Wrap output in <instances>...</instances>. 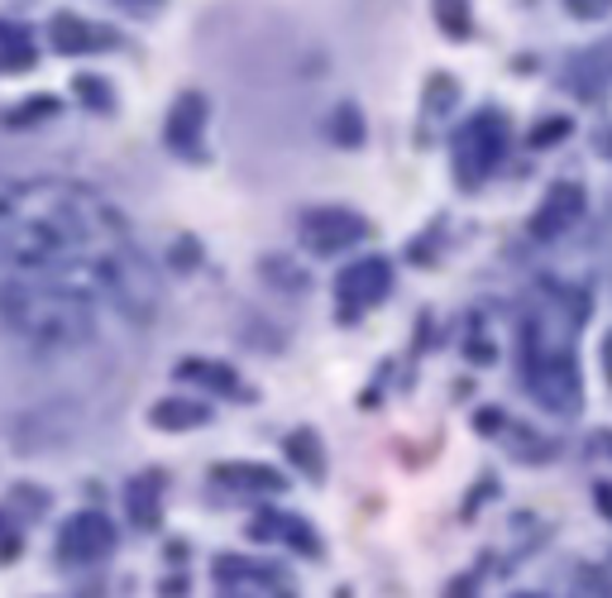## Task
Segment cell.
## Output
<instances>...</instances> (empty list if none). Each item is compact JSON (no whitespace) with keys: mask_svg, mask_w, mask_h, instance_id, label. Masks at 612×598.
Masks as SVG:
<instances>
[{"mask_svg":"<svg viewBox=\"0 0 612 598\" xmlns=\"http://www.w3.org/2000/svg\"><path fill=\"white\" fill-rule=\"evenodd\" d=\"M0 321L10 335H20L29 350H77L96 335V311L91 297L72 292V287L29 278H0Z\"/></svg>","mask_w":612,"mask_h":598,"instance_id":"1","label":"cell"},{"mask_svg":"<svg viewBox=\"0 0 612 598\" xmlns=\"http://www.w3.org/2000/svg\"><path fill=\"white\" fill-rule=\"evenodd\" d=\"M526 388L536 393V402L555 416H574L584 407V383L579 364L570 350H546L541 335L526 326Z\"/></svg>","mask_w":612,"mask_h":598,"instance_id":"2","label":"cell"},{"mask_svg":"<svg viewBox=\"0 0 612 598\" xmlns=\"http://www.w3.org/2000/svg\"><path fill=\"white\" fill-rule=\"evenodd\" d=\"M502 149H508V120L502 111H478L460 125V135H454V183L464 191H478L494 177V167L502 159Z\"/></svg>","mask_w":612,"mask_h":598,"instance_id":"3","label":"cell"},{"mask_svg":"<svg viewBox=\"0 0 612 598\" xmlns=\"http://www.w3.org/2000/svg\"><path fill=\"white\" fill-rule=\"evenodd\" d=\"M392 292V263L388 259H359L340 273L335 297H340V321H359L369 307H378Z\"/></svg>","mask_w":612,"mask_h":598,"instance_id":"4","label":"cell"},{"mask_svg":"<svg viewBox=\"0 0 612 598\" xmlns=\"http://www.w3.org/2000/svg\"><path fill=\"white\" fill-rule=\"evenodd\" d=\"M302 239L311 254H340L350 245H364L369 239V221L350 207H316L302 215Z\"/></svg>","mask_w":612,"mask_h":598,"instance_id":"5","label":"cell"},{"mask_svg":"<svg viewBox=\"0 0 612 598\" xmlns=\"http://www.w3.org/2000/svg\"><path fill=\"white\" fill-rule=\"evenodd\" d=\"M115 550V526L105 512H77L58 532V560L63 565H96Z\"/></svg>","mask_w":612,"mask_h":598,"instance_id":"6","label":"cell"},{"mask_svg":"<svg viewBox=\"0 0 612 598\" xmlns=\"http://www.w3.org/2000/svg\"><path fill=\"white\" fill-rule=\"evenodd\" d=\"M207 115H211V105H207V96L201 91H183L173 101V111H167V129H163V139H167V149L173 153H183V159H207Z\"/></svg>","mask_w":612,"mask_h":598,"instance_id":"7","label":"cell"},{"mask_svg":"<svg viewBox=\"0 0 612 598\" xmlns=\"http://www.w3.org/2000/svg\"><path fill=\"white\" fill-rule=\"evenodd\" d=\"M221 594H292V580L273 565H259L249 556H221L211 565Z\"/></svg>","mask_w":612,"mask_h":598,"instance_id":"8","label":"cell"},{"mask_svg":"<svg viewBox=\"0 0 612 598\" xmlns=\"http://www.w3.org/2000/svg\"><path fill=\"white\" fill-rule=\"evenodd\" d=\"M584 215V187L579 183H555L546 191V201L536 207L532 215V239H541V245H550V239H560L565 231H574V221Z\"/></svg>","mask_w":612,"mask_h":598,"instance_id":"9","label":"cell"},{"mask_svg":"<svg viewBox=\"0 0 612 598\" xmlns=\"http://www.w3.org/2000/svg\"><path fill=\"white\" fill-rule=\"evenodd\" d=\"M560 82L579 91L584 101L603 96V87L612 82V39L594 43V48H584V53H574V58H570V67H565V77H560Z\"/></svg>","mask_w":612,"mask_h":598,"instance_id":"10","label":"cell"},{"mask_svg":"<svg viewBox=\"0 0 612 598\" xmlns=\"http://www.w3.org/2000/svg\"><path fill=\"white\" fill-rule=\"evenodd\" d=\"M215 484H225L230 494H254V498H273L287 488V474H278L273 464H249V460H230L215 464Z\"/></svg>","mask_w":612,"mask_h":598,"instance_id":"11","label":"cell"},{"mask_svg":"<svg viewBox=\"0 0 612 598\" xmlns=\"http://www.w3.org/2000/svg\"><path fill=\"white\" fill-rule=\"evenodd\" d=\"M48 39H53L58 53L82 58V53H96V48L115 43V34H111V29H96V24H87L82 15L63 10V15H53V24H48Z\"/></svg>","mask_w":612,"mask_h":598,"instance_id":"12","label":"cell"},{"mask_svg":"<svg viewBox=\"0 0 612 598\" xmlns=\"http://www.w3.org/2000/svg\"><path fill=\"white\" fill-rule=\"evenodd\" d=\"M125 512L139 532H153L163 522V474L149 470V474H135L125 484Z\"/></svg>","mask_w":612,"mask_h":598,"instance_id":"13","label":"cell"},{"mask_svg":"<svg viewBox=\"0 0 612 598\" xmlns=\"http://www.w3.org/2000/svg\"><path fill=\"white\" fill-rule=\"evenodd\" d=\"M249 536L254 541H292L307 556H321V536L302 518H292V512H263V518L249 522Z\"/></svg>","mask_w":612,"mask_h":598,"instance_id":"14","label":"cell"},{"mask_svg":"<svg viewBox=\"0 0 612 598\" xmlns=\"http://www.w3.org/2000/svg\"><path fill=\"white\" fill-rule=\"evenodd\" d=\"M149 422L159 431H191V426L211 422V407L197 402V398H163V402H153Z\"/></svg>","mask_w":612,"mask_h":598,"instance_id":"15","label":"cell"},{"mask_svg":"<svg viewBox=\"0 0 612 598\" xmlns=\"http://www.w3.org/2000/svg\"><path fill=\"white\" fill-rule=\"evenodd\" d=\"M177 378L183 383H197L207 393H239V378L230 364H215V359H183L177 364Z\"/></svg>","mask_w":612,"mask_h":598,"instance_id":"16","label":"cell"},{"mask_svg":"<svg viewBox=\"0 0 612 598\" xmlns=\"http://www.w3.org/2000/svg\"><path fill=\"white\" fill-rule=\"evenodd\" d=\"M287 460H292L302 474L316 478V484L326 478V450H321L316 431H292V436H287Z\"/></svg>","mask_w":612,"mask_h":598,"instance_id":"17","label":"cell"},{"mask_svg":"<svg viewBox=\"0 0 612 598\" xmlns=\"http://www.w3.org/2000/svg\"><path fill=\"white\" fill-rule=\"evenodd\" d=\"M34 67V43L20 24H5L0 20V72H24Z\"/></svg>","mask_w":612,"mask_h":598,"instance_id":"18","label":"cell"},{"mask_svg":"<svg viewBox=\"0 0 612 598\" xmlns=\"http://www.w3.org/2000/svg\"><path fill=\"white\" fill-rule=\"evenodd\" d=\"M330 139L345 144V149H359V144H364V115H359L354 101L335 105V115H330Z\"/></svg>","mask_w":612,"mask_h":598,"instance_id":"19","label":"cell"},{"mask_svg":"<svg viewBox=\"0 0 612 598\" xmlns=\"http://www.w3.org/2000/svg\"><path fill=\"white\" fill-rule=\"evenodd\" d=\"M436 24L446 29V39H470L474 20H470V0H436Z\"/></svg>","mask_w":612,"mask_h":598,"instance_id":"20","label":"cell"},{"mask_svg":"<svg viewBox=\"0 0 612 598\" xmlns=\"http://www.w3.org/2000/svg\"><path fill=\"white\" fill-rule=\"evenodd\" d=\"M72 87H77L82 105H91V111H115V96H111V87H105L101 77H77Z\"/></svg>","mask_w":612,"mask_h":598,"instance_id":"21","label":"cell"},{"mask_svg":"<svg viewBox=\"0 0 612 598\" xmlns=\"http://www.w3.org/2000/svg\"><path fill=\"white\" fill-rule=\"evenodd\" d=\"M570 129H574V120H565V115L546 120V125H536V129H532V149H550V144L570 139Z\"/></svg>","mask_w":612,"mask_h":598,"instance_id":"22","label":"cell"},{"mask_svg":"<svg viewBox=\"0 0 612 598\" xmlns=\"http://www.w3.org/2000/svg\"><path fill=\"white\" fill-rule=\"evenodd\" d=\"M450 101H454V77L436 72V77H430V91H426V105L440 115V111H450Z\"/></svg>","mask_w":612,"mask_h":598,"instance_id":"23","label":"cell"},{"mask_svg":"<svg viewBox=\"0 0 612 598\" xmlns=\"http://www.w3.org/2000/svg\"><path fill=\"white\" fill-rule=\"evenodd\" d=\"M201 259V249H197V239H177V269H191V263Z\"/></svg>","mask_w":612,"mask_h":598,"instance_id":"24","label":"cell"},{"mask_svg":"<svg viewBox=\"0 0 612 598\" xmlns=\"http://www.w3.org/2000/svg\"><path fill=\"white\" fill-rule=\"evenodd\" d=\"M570 10L574 15H584V20H594V15H603L608 10V0H570Z\"/></svg>","mask_w":612,"mask_h":598,"instance_id":"25","label":"cell"},{"mask_svg":"<svg viewBox=\"0 0 612 598\" xmlns=\"http://www.w3.org/2000/svg\"><path fill=\"white\" fill-rule=\"evenodd\" d=\"M502 426H508V416L494 412V407H488V412H478V431H502Z\"/></svg>","mask_w":612,"mask_h":598,"instance_id":"26","label":"cell"},{"mask_svg":"<svg viewBox=\"0 0 612 598\" xmlns=\"http://www.w3.org/2000/svg\"><path fill=\"white\" fill-rule=\"evenodd\" d=\"M594 494H598V508H603V518L612 522V488H608V484H598Z\"/></svg>","mask_w":612,"mask_h":598,"instance_id":"27","label":"cell"},{"mask_svg":"<svg viewBox=\"0 0 612 598\" xmlns=\"http://www.w3.org/2000/svg\"><path fill=\"white\" fill-rule=\"evenodd\" d=\"M120 5H125V10H135V15H143V10H159L163 0H120Z\"/></svg>","mask_w":612,"mask_h":598,"instance_id":"28","label":"cell"},{"mask_svg":"<svg viewBox=\"0 0 612 598\" xmlns=\"http://www.w3.org/2000/svg\"><path fill=\"white\" fill-rule=\"evenodd\" d=\"M603 374H608V383H612V331L603 335Z\"/></svg>","mask_w":612,"mask_h":598,"instance_id":"29","label":"cell"},{"mask_svg":"<svg viewBox=\"0 0 612 598\" xmlns=\"http://www.w3.org/2000/svg\"><path fill=\"white\" fill-rule=\"evenodd\" d=\"M608 450H612V440H608Z\"/></svg>","mask_w":612,"mask_h":598,"instance_id":"30","label":"cell"}]
</instances>
